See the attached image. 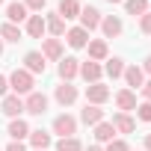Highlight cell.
<instances>
[{
  "label": "cell",
  "mask_w": 151,
  "mask_h": 151,
  "mask_svg": "<svg viewBox=\"0 0 151 151\" xmlns=\"http://www.w3.org/2000/svg\"><path fill=\"white\" fill-rule=\"evenodd\" d=\"M33 86H36V83H33V74H30V71L15 68V71L9 74V89H12V95H30V92H36Z\"/></svg>",
  "instance_id": "cell-1"
},
{
  "label": "cell",
  "mask_w": 151,
  "mask_h": 151,
  "mask_svg": "<svg viewBox=\"0 0 151 151\" xmlns=\"http://www.w3.org/2000/svg\"><path fill=\"white\" fill-rule=\"evenodd\" d=\"M53 133H56L59 139L74 136V133H77V119H74V116H68V113H59V116L53 119Z\"/></svg>",
  "instance_id": "cell-2"
},
{
  "label": "cell",
  "mask_w": 151,
  "mask_h": 151,
  "mask_svg": "<svg viewBox=\"0 0 151 151\" xmlns=\"http://www.w3.org/2000/svg\"><path fill=\"white\" fill-rule=\"evenodd\" d=\"M56 74H59V80H62V83H71V80L80 74V59H74V56H62L59 65H56Z\"/></svg>",
  "instance_id": "cell-3"
},
{
  "label": "cell",
  "mask_w": 151,
  "mask_h": 151,
  "mask_svg": "<svg viewBox=\"0 0 151 151\" xmlns=\"http://www.w3.org/2000/svg\"><path fill=\"white\" fill-rule=\"evenodd\" d=\"M24 113L30 116H45L47 113V95L45 92H30L24 98Z\"/></svg>",
  "instance_id": "cell-4"
},
{
  "label": "cell",
  "mask_w": 151,
  "mask_h": 151,
  "mask_svg": "<svg viewBox=\"0 0 151 151\" xmlns=\"http://www.w3.org/2000/svg\"><path fill=\"white\" fill-rule=\"evenodd\" d=\"M110 86H104V83H89L86 86V104H95V107H101V104H107L110 101Z\"/></svg>",
  "instance_id": "cell-5"
},
{
  "label": "cell",
  "mask_w": 151,
  "mask_h": 151,
  "mask_svg": "<svg viewBox=\"0 0 151 151\" xmlns=\"http://www.w3.org/2000/svg\"><path fill=\"white\" fill-rule=\"evenodd\" d=\"M0 113L9 116V119H21V113H24V98H21V95H6L3 101H0Z\"/></svg>",
  "instance_id": "cell-6"
},
{
  "label": "cell",
  "mask_w": 151,
  "mask_h": 151,
  "mask_svg": "<svg viewBox=\"0 0 151 151\" xmlns=\"http://www.w3.org/2000/svg\"><path fill=\"white\" fill-rule=\"evenodd\" d=\"M45 68H47V59L42 56V50L24 53V71H30L33 77H36V74H45Z\"/></svg>",
  "instance_id": "cell-7"
},
{
  "label": "cell",
  "mask_w": 151,
  "mask_h": 151,
  "mask_svg": "<svg viewBox=\"0 0 151 151\" xmlns=\"http://www.w3.org/2000/svg\"><path fill=\"white\" fill-rule=\"evenodd\" d=\"M101 33H104V39H119V36L124 33L122 18H119V15H104V18H101Z\"/></svg>",
  "instance_id": "cell-8"
},
{
  "label": "cell",
  "mask_w": 151,
  "mask_h": 151,
  "mask_svg": "<svg viewBox=\"0 0 151 151\" xmlns=\"http://www.w3.org/2000/svg\"><path fill=\"white\" fill-rule=\"evenodd\" d=\"M42 56H45L47 62H59V59L65 56L62 39H42Z\"/></svg>",
  "instance_id": "cell-9"
},
{
  "label": "cell",
  "mask_w": 151,
  "mask_h": 151,
  "mask_svg": "<svg viewBox=\"0 0 151 151\" xmlns=\"http://www.w3.org/2000/svg\"><path fill=\"white\" fill-rule=\"evenodd\" d=\"M77 86H74V83H59L56 86V92H53V98H56V104L59 107H71L74 101H77Z\"/></svg>",
  "instance_id": "cell-10"
},
{
  "label": "cell",
  "mask_w": 151,
  "mask_h": 151,
  "mask_svg": "<svg viewBox=\"0 0 151 151\" xmlns=\"http://www.w3.org/2000/svg\"><path fill=\"white\" fill-rule=\"evenodd\" d=\"M101 18H104V15H101L95 6H83V9H80V27H83L86 33L98 30V27H101Z\"/></svg>",
  "instance_id": "cell-11"
},
{
  "label": "cell",
  "mask_w": 151,
  "mask_h": 151,
  "mask_svg": "<svg viewBox=\"0 0 151 151\" xmlns=\"http://www.w3.org/2000/svg\"><path fill=\"white\" fill-rule=\"evenodd\" d=\"M86 50H89V59H92V62H104V59H110V47H107V39H89Z\"/></svg>",
  "instance_id": "cell-12"
},
{
  "label": "cell",
  "mask_w": 151,
  "mask_h": 151,
  "mask_svg": "<svg viewBox=\"0 0 151 151\" xmlns=\"http://www.w3.org/2000/svg\"><path fill=\"white\" fill-rule=\"evenodd\" d=\"M116 107H119V113H133L136 110V92L133 89H119L116 92Z\"/></svg>",
  "instance_id": "cell-13"
},
{
  "label": "cell",
  "mask_w": 151,
  "mask_h": 151,
  "mask_svg": "<svg viewBox=\"0 0 151 151\" xmlns=\"http://www.w3.org/2000/svg\"><path fill=\"white\" fill-rule=\"evenodd\" d=\"M124 83H127V89H142V83H145V71L139 68V65H124Z\"/></svg>",
  "instance_id": "cell-14"
},
{
  "label": "cell",
  "mask_w": 151,
  "mask_h": 151,
  "mask_svg": "<svg viewBox=\"0 0 151 151\" xmlns=\"http://www.w3.org/2000/svg\"><path fill=\"white\" fill-rule=\"evenodd\" d=\"M101 74H104V65L101 62H92V59L80 62V77L86 83H101Z\"/></svg>",
  "instance_id": "cell-15"
},
{
  "label": "cell",
  "mask_w": 151,
  "mask_h": 151,
  "mask_svg": "<svg viewBox=\"0 0 151 151\" xmlns=\"http://www.w3.org/2000/svg\"><path fill=\"white\" fill-rule=\"evenodd\" d=\"M27 18H30V9L21 3V0H12V3L6 6V21H9V24H15V27H18V24H21V21H27Z\"/></svg>",
  "instance_id": "cell-16"
},
{
  "label": "cell",
  "mask_w": 151,
  "mask_h": 151,
  "mask_svg": "<svg viewBox=\"0 0 151 151\" xmlns=\"http://www.w3.org/2000/svg\"><path fill=\"white\" fill-rule=\"evenodd\" d=\"M24 33H27L30 39H45V33H47L45 18H42V15H30V18L24 21Z\"/></svg>",
  "instance_id": "cell-17"
},
{
  "label": "cell",
  "mask_w": 151,
  "mask_h": 151,
  "mask_svg": "<svg viewBox=\"0 0 151 151\" xmlns=\"http://www.w3.org/2000/svg\"><path fill=\"white\" fill-rule=\"evenodd\" d=\"M65 42H68V47L80 50V47L89 45V33H86L83 27H71V30H65Z\"/></svg>",
  "instance_id": "cell-18"
},
{
  "label": "cell",
  "mask_w": 151,
  "mask_h": 151,
  "mask_svg": "<svg viewBox=\"0 0 151 151\" xmlns=\"http://www.w3.org/2000/svg\"><path fill=\"white\" fill-rule=\"evenodd\" d=\"M80 3L77 0H59V6H56V15L62 18V21H74V18H80Z\"/></svg>",
  "instance_id": "cell-19"
},
{
  "label": "cell",
  "mask_w": 151,
  "mask_h": 151,
  "mask_svg": "<svg viewBox=\"0 0 151 151\" xmlns=\"http://www.w3.org/2000/svg\"><path fill=\"white\" fill-rule=\"evenodd\" d=\"M110 124L116 127V133H133V127H136V119H133L130 113H116Z\"/></svg>",
  "instance_id": "cell-20"
},
{
  "label": "cell",
  "mask_w": 151,
  "mask_h": 151,
  "mask_svg": "<svg viewBox=\"0 0 151 151\" xmlns=\"http://www.w3.org/2000/svg\"><path fill=\"white\" fill-rule=\"evenodd\" d=\"M6 133L12 136V142H24V139L30 136V124H27L24 119H12L9 127H6Z\"/></svg>",
  "instance_id": "cell-21"
},
{
  "label": "cell",
  "mask_w": 151,
  "mask_h": 151,
  "mask_svg": "<svg viewBox=\"0 0 151 151\" xmlns=\"http://www.w3.org/2000/svg\"><path fill=\"white\" fill-rule=\"evenodd\" d=\"M27 139H30V145H33L36 151H47V148L53 145V136H50L47 130H42V127H39V130H30Z\"/></svg>",
  "instance_id": "cell-22"
},
{
  "label": "cell",
  "mask_w": 151,
  "mask_h": 151,
  "mask_svg": "<svg viewBox=\"0 0 151 151\" xmlns=\"http://www.w3.org/2000/svg\"><path fill=\"white\" fill-rule=\"evenodd\" d=\"M80 122L95 127V124H101V122H104V110H101V107H95V104H86V107L80 110Z\"/></svg>",
  "instance_id": "cell-23"
},
{
  "label": "cell",
  "mask_w": 151,
  "mask_h": 151,
  "mask_svg": "<svg viewBox=\"0 0 151 151\" xmlns=\"http://www.w3.org/2000/svg\"><path fill=\"white\" fill-rule=\"evenodd\" d=\"M45 27H47L50 39H62V36H65V21H62L56 12H50V15L45 18Z\"/></svg>",
  "instance_id": "cell-24"
},
{
  "label": "cell",
  "mask_w": 151,
  "mask_h": 151,
  "mask_svg": "<svg viewBox=\"0 0 151 151\" xmlns=\"http://www.w3.org/2000/svg\"><path fill=\"white\" fill-rule=\"evenodd\" d=\"M113 139H116V127H113L110 122L95 124V142H98V145H107V142H113Z\"/></svg>",
  "instance_id": "cell-25"
},
{
  "label": "cell",
  "mask_w": 151,
  "mask_h": 151,
  "mask_svg": "<svg viewBox=\"0 0 151 151\" xmlns=\"http://www.w3.org/2000/svg\"><path fill=\"white\" fill-rule=\"evenodd\" d=\"M104 74L113 80H119L122 74H124V59L122 56H113V59H104Z\"/></svg>",
  "instance_id": "cell-26"
},
{
  "label": "cell",
  "mask_w": 151,
  "mask_h": 151,
  "mask_svg": "<svg viewBox=\"0 0 151 151\" xmlns=\"http://www.w3.org/2000/svg\"><path fill=\"white\" fill-rule=\"evenodd\" d=\"M0 39H3V42H9V45H18L21 39H24V30L21 27H15V24H3V27H0Z\"/></svg>",
  "instance_id": "cell-27"
},
{
  "label": "cell",
  "mask_w": 151,
  "mask_h": 151,
  "mask_svg": "<svg viewBox=\"0 0 151 151\" xmlns=\"http://www.w3.org/2000/svg\"><path fill=\"white\" fill-rule=\"evenodd\" d=\"M124 12L133 18H142L148 12V0H124Z\"/></svg>",
  "instance_id": "cell-28"
},
{
  "label": "cell",
  "mask_w": 151,
  "mask_h": 151,
  "mask_svg": "<svg viewBox=\"0 0 151 151\" xmlns=\"http://www.w3.org/2000/svg\"><path fill=\"white\" fill-rule=\"evenodd\" d=\"M56 151H83V142L77 136H65V139H56Z\"/></svg>",
  "instance_id": "cell-29"
},
{
  "label": "cell",
  "mask_w": 151,
  "mask_h": 151,
  "mask_svg": "<svg viewBox=\"0 0 151 151\" xmlns=\"http://www.w3.org/2000/svg\"><path fill=\"white\" fill-rule=\"evenodd\" d=\"M136 119L139 122H151V101H142V104H136Z\"/></svg>",
  "instance_id": "cell-30"
},
{
  "label": "cell",
  "mask_w": 151,
  "mask_h": 151,
  "mask_svg": "<svg viewBox=\"0 0 151 151\" xmlns=\"http://www.w3.org/2000/svg\"><path fill=\"white\" fill-rule=\"evenodd\" d=\"M104 151H130V145H127L124 139H113V142H107Z\"/></svg>",
  "instance_id": "cell-31"
},
{
  "label": "cell",
  "mask_w": 151,
  "mask_h": 151,
  "mask_svg": "<svg viewBox=\"0 0 151 151\" xmlns=\"http://www.w3.org/2000/svg\"><path fill=\"white\" fill-rule=\"evenodd\" d=\"M21 3H24L30 12H42V9L47 6V0H21Z\"/></svg>",
  "instance_id": "cell-32"
},
{
  "label": "cell",
  "mask_w": 151,
  "mask_h": 151,
  "mask_svg": "<svg viewBox=\"0 0 151 151\" xmlns=\"http://www.w3.org/2000/svg\"><path fill=\"white\" fill-rule=\"evenodd\" d=\"M139 30H142V36H151V12H145L139 18Z\"/></svg>",
  "instance_id": "cell-33"
},
{
  "label": "cell",
  "mask_w": 151,
  "mask_h": 151,
  "mask_svg": "<svg viewBox=\"0 0 151 151\" xmlns=\"http://www.w3.org/2000/svg\"><path fill=\"white\" fill-rule=\"evenodd\" d=\"M6 95H9V77L0 74V98H6Z\"/></svg>",
  "instance_id": "cell-34"
},
{
  "label": "cell",
  "mask_w": 151,
  "mask_h": 151,
  "mask_svg": "<svg viewBox=\"0 0 151 151\" xmlns=\"http://www.w3.org/2000/svg\"><path fill=\"white\" fill-rule=\"evenodd\" d=\"M3 151H27V145H24V142H9Z\"/></svg>",
  "instance_id": "cell-35"
},
{
  "label": "cell",
  "mask_w": 151,
  "mask_h": 151,
  "mask_svg": "<svg viewBox=\"0 0 151 151\" xmlns=\"http://www.w3.org/2000/svg\"><path fill=\"white\" fill-rule=\"evenodd\" d=\"M142 98H145V101H151V80H145V83H142Z\"/></svg>",
  "instance_id": "cell-36"
},
{
  "label": "cell",
  "mask_w": 151,
  "mask_h": 151,
  "mask_svg": "<svg viewBox=\"0 0 151 151\" xmlns=\"http://www.w3.org/2000/svg\"><path fill=\"white\" fill-rule=\"evenodd\" d=\"M139 68H142V71H145V74H148V77H151V53H148V56H145V62H142V65H139Z\"/></svg>",
  "instance_id": "cell-37"
},
{
  "label": "cell",
  "mask_w": 151,
  "mask_h": 151,
  "mask_svg": "<svg viewBox=\"0 0 151 151\" xmlns=\"http://www.w3.org/2000/svg\"><path fill=\"white\" fill-rule=\"evenodd\" d=\"M142 151H151V133H145V142H142Z\"/></svg>",
  "instance_id": "cell-38"
},
{
  "label": "cell",
  "mask_w": 151,
  "mask_h": 151,
  "mask_svg": "<svg viewBox=\"0 0 151 151\" xmlns=\"http://www.w3.org/2000/svg\"><path fill=\"white\" fill-rule=\"evenodd\" d=\"M83 151H104V148H101L98 142H92V145H89V148H83Z\"/></svg>",
  "instance_id": "cell-39"
},
{
  "label": "cell",
  "mask_w": 151,
  "mask_h": 151,
  "mask_svg": "<svg viewBox=\"0 0 151 151\" xmlns=\"http://www.w3.org/2000/svg\"><path fill=\"white\" fill-rule=\"evenodd\" d=\"M3 47H6V42H3V39H0V56H3Z\"/></svg>",
  "instance_id": "cell-40"
},
{
  "label": "cell",
  "mask_w": 151,
  "mask_h": 151,
  "mask_svg": "<svg viewBox=\"0 0 151 151\" xmlns=\"http://www.w3.org/2000/svg\"><path fill=\"white\" fill-rule=\"evenodd\" d=\"M107 3H124V0H107Z\"/></svg>",
  "instance_id": "cell-41"
},
{
  "label": "cell",
  "mask_w": 151,
  "mask_h": 151,
  "mask_svg": "<svg viewBox=\"0 0 151 151\" xmlns=\"http://www.w3.org/2000/svg\"><path fill=\"white\" fill-rule=\"evenodd\" d=\"M3 3H6V0H0V6H3Z\"/></svg>",
  "instance_id": "cell-42"
},
{
  "label": "cell",
  "mask_w": 151,
  "mask_h": 151,
  "mask_svg": "<svg viewBox=\"0 0 151 151\" xmlns=\"http://www.w3.org/2000/svg\"><path fill=\"white\" fill-rule=\"evenodd\" d=\"M148 12H151V3H148Z\"/></svg>",
  "instance_id": "cell-43"
},
{
  "label": "cell",
  "mask_w": 151,
  "mask_h": 151,
  "mask_svg": "<svg viewBox=\"0 0 151 151\" xmlns=\"http://www.w3.org/2000/svg\"><path fill=\"white\" fill-rule=\"evenodd\" d=\"M0 151H3V148H0Z\"/></svg>",
  "instance_id": "cell-44"
},
{
  "label": "cell",
  "mask_w": 151,
  "mask_h": 151,
  "mask_svg": "<svg viewBox=\"0 0 151 151\" xmlns=\"http://www.w3.org/2000/svg\"><path fill=\"white\" fill-rule=\"evenodd\" d=\"M33 151H36V148H33Z\"/></svg>",
  "instance_id": "cell-45"
}]
</instances>
